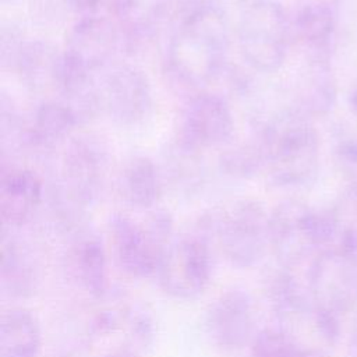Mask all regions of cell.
<instances>
[{"mask_svg":"<svg viewBox=\"0 0 357 357\" xmlns=\"http://www.w3.org/2000/svg\"><path fill=\"white\" fill-rule=\"evenodd\" d=\"M229 33L222 10L197 6L178 14L170 36L166 63L172 77L190 88L212 82L225 68Z\"/></svg>","mask_w":357,"mask_h":357,"instance_id":"1","label":"cell"},{"mask_svg":"<svg viewBox=\"0 0 357 357\" xmlns=\"http://www.w3.org/2000/svg\"><path fill=\"white\" fill-rule=\"evenodd\" d=\"M262 169L279 187H301L312 181L319 166V137L311 117L289 109L273 116L258 141Z\"/></svg>","mask_w":357,"mask_h":357,"instance_id":"2","label":"cell"},{"mask_svg":"<svg viewBox=\"0 0 357 357\" xmlns=\"http://www.w3.org/2000/svg\"><path fill=\"white\" fill-rule=\"evenodd\" d=\"M340 222L335 211H318L298 201H286L269 213L271 248L283 265L294 268L335 245Z\"/></svg>","mask_w":357,"mask_h":357,"instance_id":"3","label":"cell"},{"mask_svg":"<svg viewBox=\"0 0 357 357\" xmlns=\"http://www.w3.org/2000/svg\"><path fill=\"white\" fill-rule=\"evenodd\" d=\"M307 287L318 308L337 317L357 307V233L340 229L336 244L311 259Z\"/></svg>","mask_w":357,"mask_h":357,"instance_id":"4","label":"cell"},{"mask_svg":"<svg viewBox=\"0 0 357 357\" xmlns=\"http://www.w3.org/2000/svg\"><path fill=\"white\" fill-rule=\"evenodd\" d=\"M291 25L276 0H248L237 22V42L243 59L261 73H273L287 56Z\"/></svg>","mask_w":357,"mask_h":357,"instance_id":"5","label":"cell"},{"mask_svg":"<svg viewBox=\"0 0 357 357\" xmlns=\"http://www.w3.org/2000/svg\"><path fill=\"white\" fill-rule=\"evenodd\" d=\"M106 170V151L93 138H71L64 145L54 192V204L63 218L74 222L96 201Z\"/></svg>","mask_w":357,"mask_h":357,"instance_id":"6","label":"cell"},{"mask_svg":"<svg viewBox=\"0 0 357 357\" xmlns=\"http://www.w3.org/2000/svg\"><path fill=\"white\" fill-rule=\"evenodd\" d=\"M110 234L116 259L127 275L138 279L156 276L172 244V219L165 212H155L146 222L138 223L117 213L110 219Z\"/></svg>","mask_w":357,"mask_h":357,"instance_id":"7","label":"cell"},{"mask_svg":"<svg viewBox=\"0 0 357 357\" xmlns=\"http://www.w3.org/2000/svg\"><path fill=\"white\" fill-rule=\"evenodd\" d=\"M225 257L238 268L259 264L271 247L269 215L252 199L234 201L208 220Z\"/></svg>","mask_w":357,"mask_h":357,"instance_id":"8","label":"cell"},{"mask_svg":"<svg viewBox=\"0 0 357 357\" xmlns=\"http://www.w3.org/2000/svg\"><path fill=\"white\" fill-rule=\"evenodd\" d=\"M156 276L163 291L173 298L199 297L212 276V254L205 234H188L172 241Z\"/></svg>","mask_w":357,"mask_h":357,"instance_id":"9","label":"cell"},{"mask_svg":"<svg viewBox=\"0 0 357 357\" xmlns=\"http://www.w3.org/2000/svg\"><path fill=\"white\" fill-rule=\"evenodd\" d=\"M121 45V33L116 21L93 14L79 17L73 25L63 53L68 63L93 74L113 59Z\"/></svg>","mask_w":357,"mask_h":357,"instance_id":"10","label":"cell"},{"mask_svg":"<svg viewBox=\"0 0 357 357\" xmlns=\"http://www.w3.org/2000/svg\"><path fill=\"white\" fill-rule=\"evenodd\" d=\"M234 132V117L226 99L211 92L192 96L181 117L178 137L204 151L223 146Z\"/></svg>","mask_w":357,"mask_h":357,"instance_id":"11","label":"cell"},{"mask_svg":"<svg viewBox=\"0 0 357 357\" xmlns=\"http://www.w3.org/2000/svg\"><path fill=\"white\" fill-rule=\"evenodd\" d=\"M102 105L110 119L120 126L141 123L152 106L148 77L137 67L116 66L100 88Z\"/></svg>","mask_w":357,"mask_h":357,"instance_id":"12","label":"cell"},{"mask_svg":"<svg viewBox=\"0 0 357 357\" xmlns=\"http://www.w3.org/2000/svg\"><path fill=\"white\" fill-rule=\"evenodd\" d=\"M205 328L209 339L225 350H237L252 342L255 308L251 296L241 289L222 293L206 311Z\"/></svg>","mask_w":357,"mask_h":357,"instance_id":"13","label":"cell"},{"mask_svg":"<svg viewBox=\"0 0 357 357\" xmlns=\"http://www.w3.org/2000/svg\"><path fill=\"white\" fill-rule=\"evenodd\" d=\"M43 199V184L39 176L21 167L3 169L0 178V215L4 227L26 225Z\"/></svg>","mask_w":357,"mask_h":357,"instance_id":"14","label":"cell"},{"mask_svg":"<svg viewBox=\"0 0 357 357\" xmlns=\"http://www.w3.org/2000/svg\"><path fill=\"white\" fill-rule=\"evenodd\" d=\"M107 6L123 45L134 49L152 39L174 0H109Z\"/></svg>","mask_w":357,"mask_h":357,"instance_id":"15","label":"cell"},{"mask_svg":"<svg viewBox=\"0 0 357 357\" xmlns=\"http://www.w3.org/2000/svg\"><path fill=\"white\" fill-rule=\"evenodd\" d=\"M290 25L291 35L305 47L308 57L329 59L336 14L328 3L308 1L300 6Z\"/></svg>","mask_w":357,"mask_h":357,"instance_id":"16","label":"cell"},{"mask_svg":"<svg viewBox=\"0 0 357 357\" xmlns=\"http://www.w3.org/2000/svg\"><path fill=\"white\" fill-rule=\"evenodd\" d=\"M336 100V82L329 59L308 57L297 81V109L310 117L329 113Z\"/></svg>","mask_w":357,"mask_h":357,"instance_id":"17","label":"cell"},{"mask_svg":"<svg viewBox=\"0 0 357 357\" xmlns=\"http://www.w3.org/2000/svg\"><path fill=\"white\" fill-rule=\"evenodd\" d=\"M121 198L138 209L152 208L162 194V174L148 156L130 158L117 180Z\"/></svg>","mask_w":357,"mask_h":357,"instance_id":"18","label":"cell"},{"mask_svg":"<svg viewBox=\"0 0 357 357\" xmlns=\"http://www.w3.org/2000/svg\"><path fill=\"white\" fill-rule=\"evenodd\" d=\"M42 329L38 318L26 308H10L0 319V357H38Z\"/></svg>","mask_w":357,"mask_h":357,"instance_id":"19","label":"cell"},{"mask_svg":"<svg viewBox=\"0 0 357 357\" xmlns=\"http://www.w3.org/2000/svg\"><path fill=\"white\" fill-rule=\"evenodd\" d=\"M78 121L70 107L60 99L39 105L29 126V145L40 151H53L71 139Z\"/></svg>","mask_w":357,"mask_h":357,"instance_id":"20","label":"cell"},{"mask_svg":"<svg viewBox=\"0 0 357 357\" xmlns=\"http://www.w3.org/2000/svg\"><path fill=\"white\" fill-rule=\"evenodd\" d=\"M71 265L84 290L102 298L107 290V255L96 234H81L71 248Z\"/></svg>","mask_w":357,"mask_h":357,"instance_id":"21","label":"cell"},{"mask_svg":"<svg viewBox=\"0 0 357 357\" xmlns=\"http://www.w3.org/2000/svg\"><path fill=\"white\" fill-rule=\"evenodd\" d=\"M61 63L63 53L46 42L35 40L25 43L15 70L32 91L43 92L52 88L57 92Z\"/></svg>","mask_w":357,"mask_h":357,"instance_id":"22","label":"cell"},{"mask_svg":"<svg viewBox=\"0 0 357 357\" xmlns=\"http://www.w3.org/2000/svg\"><path fill=\"white\" fill-rule=\"evenodd\" d=\"M36 273L26 251L13 237L1 240V287L10 296H26L35 289Z\"/></svg>","mask_w":357,"mask_h":357,"instance_id":"23","label":"cell"},{"mask_svg":"<svg viewBox=\"0 0 357 357\" xmlns=\"http://www.w3.org/2000/svg\"><path fill=\"white\" fill-rule=\"evenodd\" d=\"M166 174L176 185L194 188L202 183L204 162L202 151L190 145L180 137L166 151Z\"/></svg>","mask_w":357,"mask_h":357,"instance_id":"24","label":"cell"},{"mask_svg":"<svg viewBox=\"0 0 357 357\" xmlns=\"http://www.w3.org/2000/svg\"><path fill=\"white\" fill-rule=\"evenodd\" d=\"M251 357H317L297 344L279 326L265 328L251 342Z\"/></svg>","mask_w":357,"mask_h":357,"instance_id":"25","label":"cell"},{"mask_svg":"<svg viewBox=\"0 0 357 357\" xmlns=\"http://www.w3.org/2000/svg\"><path fill=\"white\" fill-rule=\"evenodd\" d=\"M223 169L231 176L247 177L262 169V155L259 145L233 149L222 156Z\"/></svg>","mask_w":357,"mask_h":357,"instance_id":"26","label":"cell"},{"mask_svg":"<svg viewBox=\"0 0 357 357\" xmlns=\"http://www.w3.org/2000/svg\"><path fill=\"white\" fill-rule=\"evenodd\" d=\"M335 160L339 172L351 183L357 185V135H342L335 145Z\"/></svg>","mask_w":357,"mask_h":357,"instance_id":"27","label":"cell"},{"mask_svg":"<svg viewBox=\"0 0 357 357\" xmlns=\"http://www.w3.org/2000/svg\"><path fill=\"white\" fill-rule=\"evenodd\" d=\"M25 40L21 35V32L10 25L1 28V36H0V53H1V64L4 67H13L15 68V64L21 56V52L25 46Z\"/></svg>","mask_w":357,"mask_h":357,"instance_id":"28","label":"cell"},{"mask_svg":"<svg viewBox=\"0 0 357 357\" xmlns=\"http://www.w3.org/2000/svg\"><path fill=\"white\" fill-rule=\"evenodd\" d=\"M128 322H130L128 324L130 331L137 342H139L142 346L152 343L153 336H155L153 335L155 333L153 321L146 311L134 310L132 312H130Z\"/></svg>","mask_w":357,"mask_h":357,"instance_id":"29","label":"cell"},{"mask_svg":"<svg viewBox=\"0 0 357 357\" xmlns=\"http://www.w3.org/2000/svg\"><path fill=\"white\" fill-rule=\"evenodd\" d=\"M64 4L79 17L99 14L103 6H107L109 0H63Z\"/></svg>","mask_w":357,"mask_h":357,"instance_id":"30","label":"cell"},{"mask_svg":"<svg viewBox=\"0 0 357 357\" xmlns=\"http://www.w3.org/2000/svg\"><path fill=\"white\" fill-rule=\"evenodd\" d=\"M349 357H357V318L351 331L350 343H349Z\"/></svg>","mask_w":357,"mask_h":357,"instance_id":"31","label":"cell"},{"mask_svg":"<svg viewBox=\"0 0 357 357\" xmlns=\"http://www.w3.org/2000/svg\"><path fill=\"white\" fill-rule=\"evenodd\" d=\"M102 357H138L134 351L131 350H123V349H119V350H113V351H109L106 354H103Z\"/></svg>","mask_w":357,"mask_h":357,"instance_id":"32","label":"cell"},{"mask_svg":"<svg viewBox=\"0 0 357 357\" xmlns=\"http://www.w3.org/2000/svg\"><path fill=\"white\" fill-rule=\"evenodd\" d=\"M349 102H350V107H351L353 112L357 114V79L354 81V85H353L351 91H350Z\"/></svg>","mask_w":357,"mask_h":357,"instance_id":"33","label":"cell"},{"mask_svg":"<svg viewBox=\"0 0 357 357\" xmlns=\"http://www.w3.org/2000/svg\"><path fill=\"white\" fill-rule=\"evenodd\" d=\"M211 1V4H213V6H216V7H219L220 8V6L222 4H229V3H238V4H245L248 0H209ZM222 10V8H220Z\"/></svg>","mask_w":357,"mask_h":357,"instance_id":"34","label":"cell"},{"mask_svg":"<svg viewBox=\"0 0 357 357\" xmlns=\"http://www.w3.org/2000/svg\"><path fill=\"white\" fill-rule=\"evenodd\" d=\"M1 1H4V3H6V1H14V0H1Z\"/></svg>","mask_w":357,"mask_h":357,"instance_id":"35","label":"cell"}]
</instances>
